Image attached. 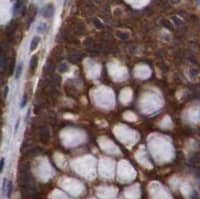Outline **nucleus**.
I'll return each instance as SVG.
<instances>
[{"instance_id":"obj_1","label":"nucleus","mask_w":200,"mask_h":199,"mask_svg":"<svg viewBox=\"0 0 200 199\" xmlns=\"http://www.w3.org/2000/svg\"><path fill=\"white\" fill-rule=\"evenodd\" d=\"M53 15V6L49 4V5H46L43 9V16L44 17H51Z\"/></svg>"},{"instance_id":"obj_2","label":"nucleus","mask_w":200,"mask_h":199,"mask_svg":"<svg viewBox=\"0 0 200 199\" xmlns=\"http://www.w3.org/2000/svg\"><path fill=\"white\" fill-rule=\"evenodd\" d=\"M39 43H40V37H34L33 39L31 40V43H30V51L31 52L34 51V50L38 47Z\"/></svg>"},{"instance_id":"obj_3","label":"nucleus","mask_w":200,"mask_h":199,"mask_svg":"<svg viewBox=\"0 0 200 199\" xmlns=\"http://www.w3.org/2000/svg\"><path fill=\"white\" fill-rule=\"evenodd\" d=\"M22 7H23V5H22V2L21 1H17L15 4H14V13H19V12H20V10L21 9H22Z\"/></svg>"},{"instance_id":"obj_4","label":"nucleus","mask_w":200,"mask_h":199,"mask_svg":"<svg viewBox=\"0 0 200 199\" xmlns=\"http://www.w3.org/2000/svg\"><path fill=\"white\" fill-rule=\"evenodd\" d=\"M22 63H20V64L17 66L16 68V71H15V79H19V77H20L21 75V72H22Z\"/></svg>"},{"instance_id":"obj_5","label":"nucleus","mask_w":200,"mask_h":199,"mask_svg":"<svg viewBox=\"0 0 200 199\" xmlns=\"http://www.w3.org/2000/svg\"><path fill=\"white\" fill-rule=\"evenodd\" d=\"M46 29H47V26H46V24L40 23L38 25V27H37V31H38V32H40V33H44L45 31H46Z\"/></svg>"},{"instance_id":"obj_6","label":"nucleus","mask_w":200,"mask_h":199,"mask_svg":"<svg viewBox=\"0 0 200 199\" xmlns=\"http://www.w3.org/2000/svg\"><path fill=\"white\" fill-rule=\"evenodd\" d=\"M11 191H12V184H11V182L9 181L8 183H7V188H6V195H7V197H10Z\"/></svg>"},{"instance_id":"obj_7","label":"nucleus","mask_w":200,"mask_h":199,"mask_svg":"<svg viewBox=\"0 0 200 199\" xmlns=\"http://www.w3.org/2000/svg\"><path fill=\"white\" fill-rule=\"evenodd\" d=\"M4 164H5V158L2 157L1 158V167H0V170H1V172L3 171V169H4Z\"/></svg>"},{"instance_id":"obj_8","label":"nucleus","mask_w":200,"mask_h":199,"mask_svg":"<svg viewBox=\"0 0 200 199\" xmlns=\"http://www.w3.org/2000/svg\"><path fill=\"white\" fill-rule=\"evenodd\" d=\"M26 99H27V97H26V96H23L22 102H21V104H20V107H21V108H23L24 106H25V104H26Z\"/></svg>"},{"instance_id":"obj_9","label":"nucleus","mask_w":200,"mask_h":199,"mask_svg":"<svg viewBox=\"0 0 200 199\" xmlns=\"http://www.w3.org/2000/svg\"><path fill=\"white\" fill-rule=\"evenodd\" d=\"M19 124H20V120H17V123L15 124V127H14V133H17V131H18V128H19Z\"/></svg>"},{"instance_id":"obj_10","label":"nucleus","mask_w":200,"mask_h":199,"mask_svg":"<svg viewBox=\"0 0 200 199\" xmlns=\"http://www.w3.org/2000/svg\"><path fill=\"white\" fill-rule=\"evenodd\" d=\"M7 90H9V88H8V87H6V88H5V92H7ZM6 95H7V93L4 94V96H5V97H6Z\"/></svg>"}]
</instances>
